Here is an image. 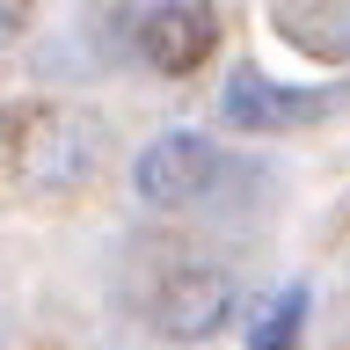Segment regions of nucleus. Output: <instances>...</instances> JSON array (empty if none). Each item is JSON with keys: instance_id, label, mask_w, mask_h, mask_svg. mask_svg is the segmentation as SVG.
<instances>
[{"instance_id": "obj_1", "label": "nucleus", "mask_w": 350, "mask_h": 350, "mask_svg": "<svg viewBox=\"0 0 350 350\" xmlns=\"http://www.w3.org/2000/svg\"><path fill=\"white\" fill-rule=\"evenodd\" d=\"M103 161V131L51 103H22L8 117V175L22 190H73Z\"/></svg>"}, {"instance_id": "obj_5", "label": "nucleus", "mask_w": 350, "mask_h": 350, "mask_svg": "<svg viewBox=\"0 0 350 350\" xmlns=\"http://www.w3.org/2000/svg\"><path fill=\"white\" fill-rule=\"evenodd\" d=\"M328 95L314 88H278L262 66H234L226 88H219V117L234 131H292V124H314Z\"/></svg>"}, {"instance_id": "obj_6", "label": "nucleus", "mask_w": 350, "mask_h": 350, "mask_svg": "<svg viewBox=\"0 0 350 350\" xmlns=\"http://www.w3.org/2000/svg\"><path fill=\"white\" fill-rule=\"evenodd\" d=\"M299 321H306V284H284L278 299H262V306H256L248 343H256V350H284L292 336H299Z\"/></svg>"}, {"instance_id": "obj_3", "label": "nucleus", "mask_w": 350, "mask_h": 350, "mask_svg": "<svg viewBox=\"0 0 350 350\" xmlns=\"http://www.w3.org/2000/svg\"><path fill=\"white\" fill-rule=\"evenodd\" d=\"M219 146L212 139H197V131H161L139 161H131V190H139V204H153V212H183V204H197V197L219 190Z\"/></svg>"}, {"instance_id": "obj_4", "label": "nucleus", "mask_w": 350, "mask_h": 350, "mask_svg": "<svg viewBox=\"0 0 350 350\" xmlns=\"http://www.w3.org/2000/svg\"><path fill=\"white\" fill-rule=\"evenodd\" d=\"M219 44V8L212 0H153L139 22V51L153 73H197Z\"/></svg>"}, {"instance_id": "obj_2", "label": "nucleus", "mask_w": 350, "mask_h": 350, "mask_svg": "<svg viewBox=\"0 0 350 350\" xmlns=\"http://www.w3.org/2000/svg\"><path fill=\"white\" fill-rule=\"evenodd\" d=\"M226 306H234V284L219 262H197V256H168L161 284H153V299L139 306L168 343H197V336H212L226 321Z\"/></svg>"}]
</instances>
